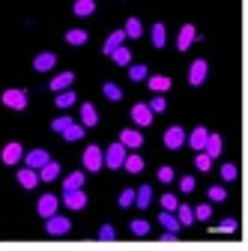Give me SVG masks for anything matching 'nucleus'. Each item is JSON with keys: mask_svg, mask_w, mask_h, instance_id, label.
I'll return each mask as SVG.
<instances>
[{"mask_svg": "<svg viewBox=\"0 0 248 251\" xmlns=\"http://www.w3.org/2000/svg\"><path fill=\"white\" fill-rule=\"evenodd\" d=\"M236 176H239V168H236L233 162H227V165H222V179H224V182H233Z\"/></svg>", "mask_w": 248, "mask_h": 251, "instance_id": "41", "label": "nucleus"}, {"mask_svg": "<svg viewBox=\"0 0 248 251\" xmlns=\"http://www.w3.org/2000/svg\"><path fill=\"white\" fill-rule=\"evenodd\" d=\"M206 135H209V132H206V126H195V132H192V135H185V141H189V147H192V150H198V152H200V150H203V144H206Z\"/></svg>", "mask_w": 248, "mask_h": 251, "instance_id": "18", "label": "nucleus"}, {"mask_svg": "<svg viewBox=\"0 0 248 251\" xmlns=\"http://www.w3.org/2000/svg\"><path fill=\"white\" fill-rule=\"evenodd\" d=\"M165 45H168V30L162 21H156L152 24V48H165Z\"/></svg>", "mask_w": 248, "mask_h": 251, "instance_id": "21", "label": "nucleus"}, {"mask_svg": "<svg viewBox=\"0 0 248 251\" xmlns=\"http://www.w3.org/2000/svg\"><path fill=\"white\" fill-rule=\"evenodd\" d=\"M99 239H102V242H111V239H117V230H114L111 225H102V227H99Z\"/></svg>", "mask_w": 248, "mask_h": 251, "instance_id": "46", "label": "nucleus"}, {"mask_svg": "<svg viewBox=\"0 0 248 251\" xmlns=\"http://www.w3.org/2000/svg\"><path fill=\"white\" fill-rule=\"evenodd\" d=\"M117 203H120L123 209H129V206L135 203V188H123V192H120V198H117Z\"/></svg>", "mask_w": 248, "mask_h": 251, "instance_id": "39", "label": "nucleus"}, {"mask_svg": "<svg viewBox=\"0 0 248 251\" xmlns=\"http://www.w3.org/2000/svg\"><path fill=\"white\" fill-rule=\"evenodd\" d=\"M206 75H209V63L206 60H195L192 66H189V84L192 87H200L206 81Z\"/></svg>", "mask_w": 248, "mask_h": 251, "instance_id": "5", "label": "nucleus"}, {"mask_svg": "<svg viewBox=\"0 0 248 251\" xmlns=\"http://www.w3.org/2000/svg\"><path fill=\"white\" fill-rule=\"evenodd\" d=\"M75 120L72 117H57V120H51V132H57V135H63L66 129H69V126H72Z\"/></svg>", "mask_w": 248, "mask_h": 251, "instance_id": "38", "label": "nucleus"}, {"mask_svg": "<svg viewBox=\"0 0 248 251\" xmlns=\"http://www.w3.org/2000/svg\"><path fill=\"white\" fill-rule=\"evenodd\" d=\"M123 168H126L129 174H141V171H144V159L132 152V155H126V162H123Z\"/></svg>", "mask_w": 248, "mask_h": 251, "instance_id": "30", "label": "nucleus"}, {"mask_svg": "<svg viewBox=\"0 0 248 251\" xmlns=\"http://www.w3.org/2000/svg\"><path fill=\"white\" fill-rule=\"evenodd\" d=\"M21 159H24L21 144H18V141H9V144L3 147V165H9V168H12V165H18Z\"/></svg>", "mask_w": 248, "mask_h": 251, "instance_id": "10", "label": "nucleus"}, {"mask_svg": "<svg viewBox=\"0 0 248 251\" xmlns=\"http://www.w3.org/2000/svg\"><path fill=\"white\" fill-rule=\"evenodd\" d=\"M123 33H126L129 39H141V36H144V27H141V21H138V18H129Z\"/></svg>", "mask_w": 248, "mask_h": 251, "instance_id": "29", "label": "nucleus"}, {"mask_svg": "<svg viewBox=\"0 0 248 251\" xmlns=\"http://www.w3.org/2000/svg\"><path fill=\"white\" fill-rule=\"evenodd\" d=\"M102 155H105V168H111V171H120L129 152H126V147H123V144L117 141V144H111L108 150H102Z\"/></svg>", "mask_w": 248, "mask_h": 251, "instance_id": "1", "label": "nucleus"}, {"mask_svg": "<svg viewBox=\"0 0 248 251\" xmlns=\"http://www.w3.org/2000/svg\"><path fill=\"white\" fill-rule=\"evenodd\" d=\"M0 102H3L9 111H24L27 108V90H18V87H12V90H3V96H0Z\"/></svg>", "mask_w": 248, "mask_h": 251, "instance_id": "2", "label": "nucleus"}, {"mask_svg": "<svg viewBox=\"0 0 248 251\" xmlns=\"http://www.w3.org/2000/svg\"><path fill=\"white\" fill-rule=\"evenodd\" d=\"M72 12H75L78 18H87V15H93V12H96V3H93V0H75Z\"/></svg>", "mask_w": 248, "mask_h": 251, "instance_id": "23", "label": "nucleus"}, {"mask_svg": "<svg viewBox=\"0 0 248 251\" xmlns=\"http://www.w3.org/2000/svg\"><path fill=\"white\" fill-rule=\"evenodd\" d=\"M206 198H209L212 203H224V201H227L224 185H209V188H206Z\"/></svg>", "mask_w": 248, "mask_h": 251, "instance_id": "31", "label": "nucleus"}, {"mask_svg": "<svg viewBox=\"0 0 248 251\" xmlns=\"http://www.w3.org/2000/svg\"><path fill=\"white\" fill-rule=\"evenodd\" d=\"M111 60L117 63V66H132V51H129L126 45H120V48L111 54Z\"/></svg>", "mask_w": 248, "mask_h": 251, "instance_id": "24", "label": "nucleus"}, {"mask_svg": "<svg viewBox=\"0 0 248 251\" xmlns=\"http://www.w3.org/2000/svg\"><path fill=\"white\" fill-rule=\"evenodd\" d=\"M195 168H198L200 174H206V171L212 168V159H209L206 152H198V155H195Z\"/></svg>", "mask_w": 248, "mask_h": 251, "instance_id": "42", "label": "nucleus"}, {"mask_svg": "<svg viewBox=\"0 0 248 251\" xmlns=\"http://www.w3.org/2000/svg\"><path fill=\"white\" fill-rule=\"evenodd\" d=\"M123 39H126V33H123V30H114V33L105 39V45H102V54H114L123 45Z\"/></svg>", "mask_w": 248, "mask_h": 251, "instance_id": "20", "label": "nucleus"}, {"mask_svg": "<svg viewBox=\"0 0 248 251\" xmlns=\"http://www.w3.org/2000/svg\"><path fill=\"white\" fill-rule=\"evenodd\" d=\"M120 144L126 150H138V147H144V135L138 129H123L120 132Z\"/></svg>", "mask_w": 248, "mask_h": 251, "instance_id": "11", "label": "nucleus"}, {"mask_svg": "<svg viewBox=\"0 0 248 251\" xmlns=\"http://www.w3.org/2000/svg\"><path fill=\"white\" fill-rule=\"evenodd\" d=\"M57 203H60V198H57V195H42V198H39V203H36V212H39L42 218H48V215H54V212H57Z\"/></svg>", "mask_w": 248, "mask_h": 251, "instance_id": "15", "label": "nucleus"}, {"mask_svg": "<svg viewBox=\"0 0 248 251\" xmlns=\"http://www.w3.org/2000/svg\"><path fill=\"white\" fill-rule=\"evenodd\" d=\"M149 201H152V188H149V185H141L138 192H135V206L147 209V206H149Z\"/></svg>", "mask_w": 248, "mask_h": 251, "instance_id": "26", "label": "nucleus"}, {"mask_svg": "<svg viewBox=\"0 0 248 251\" xmlns=\"http://www.w3.org/2000/svg\"><path fill=\"white\" fill-rule=\"evenodd\" d=\"M84 132H87V129H84V126H78V123H72V126H69V129L63 132V141H69V144H75V141H81V138H84Z\"/></svg>", "mask_w": 248, "mask_h": 251, "instance_id": "33", "label": "nucleus"}, {"mask_svg": "<svg viewBox=\"0 0 248 251\" xmlns=\"http://www.w3.org/2000/svg\"><path fill=\"white\" fill-rule=\"evenodd\" d=\"M222 147H224L222 135H206V144H203V150H200V152H206L209 159H219V155H222Z\"/></svg>", "mask_w": 248, "mask_h": 251, "instance_id": "17", "label": "nucleus"}, {"mask_svg": "<svg viewBox=\"0 0 248 251\" xmlns=\"http://www.w3.org/2000/svg\"><path fill=\"white\" fill-rule=\"evenodd\" d=\"M102 93H105V99H111V102H123V90H120L114 81H108V84L102 87Z\"/></svg>", "mask_w": 248, "mask_h": 251, "instance_id": "35", "label": "nucleus"}, {"mask_svg": "<svg viewBox=\"0 0 248 251\" xmlns=\"http://www.w3.org/2000/svg\"><path fill=\"white\" fill-rule=\"evenodd\" d=\"M185 144V129L182 126H171V129L165 132V147L168 150H179Z\"/></svg>", "mask_w": 248, "mask_h": 251, "instance_id": "7", "label": "nucleus"}, {"mask_svg": "<svg viewBox=\"0 0 248 251\" xmlns=\"http://www.w3.org/2000/svg\"><path fill=\"white\" fill-rule=\"evenodd\" d=\"M147 108H149L152 114H165V111H168V99H165V96H159V93H156V96H152V99L147 102Z\"/></svg>", "mask_w": 248, "mask_h": 251, "instance_id": "34", "label": "nucleus"}, {"mask_svg": "<svg viewBox=\"0 0 248 251\" xmlns=\"http://www.w3.org/2000/svg\"><path fill=\"white\" fill-rule=\"evenodd\" d=\"M15 176H18V185H21V188H27V192L39 185V171H33V168H21Z\"/></svg>", "mask_w": 248, "mask_h": 251, "instance_id": "14", "label": "nucleus"}, {"mask_svg": "<svg viewBox=\"0 0 248 251\" xmlns=\"http://www.w3.org/2000/svg\"><path fill=\"white\" fill-rule=\"evenodd\" d=\"M233 230H236V218H224L219 225V233H233Z\"/></svg>", "mask_w": 248, "mask_h": 251, "instance_id": "49", "label": "nucleus"}, {"mask_svg": "<svg viewBox=\"0 0 248 251\" xmlns=\"http://www.w3.org/2000/svg\"><path fill=\"white\" fill-rule=\"evenodd\" d=\"M24 162H27L24 168H33V171H39V168H42V165H48L51 159H48V152H45V150H30V152L24 155Z\"/></svg>", "mask_w": 248, "mask_h": 251, "instance_id": "16", "label": "nucleus"}, {"mask_svg": "<svg viewBox=\"0 0 248 251\" xmlns=\"http://www.w3.org/2000/svg\"><path fill=\"white\" fill-rule=\"evenodd\" d=\"M81 126H84V129H90V126H99V111L93 108L90 102L81 105Z\"/></svg>", "mask_w": 248, "mask_h": 251, "instance_id": "19", "label": "nucleus"}, {"mask_svg": "<svg viewBox=\"0 0 248 251\" xmlns=\"http://www.w3.org/2000/svg\"><path fill=\"white\" fill-rule=\"evenodd\" d=\"M195 39H198V33H195V24H182L179 36H176V51H189Z\"/></svg>", "mask_w": 248, "mask_h": 251, "instance_id": "8", "label": "nucleus"}, {"mask_svg": "<svg viewBox=\"0 0 248 251\" xmlns=\"http://www.w3.org/2000/svg\"><path fill=\"white\" fill-rule=\"evenodd\" d=\"M57 174H60V165H57V162H48V165L39 168V179H42V182H54Z\"/></svg>", "mask_w": 248, "mask_h": 251, "instance_id": "25", "label": "nucleus"}, {"mask_svg": "<svg viewBox=\"0 0 248 251\" xmlns=\"http://www.w3.org/2000/svg\"><path fill=\"white\" fill-rule=\"evenodd\" d=\"M72 188H84V174L81 171H75L63 179V192H72Z\"/></svg>", "mask_w": 248, "mask_h": 251, "instance_id": "28", "label": "nucleus"}, {"mask_svg": "<svg viewBox=\"0 0 248 251\" xmlns=\"http://www.w3.org/2000/svg\"><path fill=\"white\" fill-rule=\"evenodd\" d=\"M57 66V54L54 51H42L33 57V72H51Z\"/></svg>", "mask_w": 248, "mask_h": 251, "instance_id": "6", "label": "nucleus"}, {"mask_svg": "<svg viewBox=\"0 0 248 251\" xmlns=\"http://www.w3.org/2000/svg\"><path fill=\"white\" fill-rule=\"evenodd\" d=\"M78 102V96H75V90H63V93H57V108H72Z\"/></svg>", "mask_w": 248, "mask_h": 251, "instance_id": "27", "label": "nucleus"}, {"mask_svg": "<svg viewBox=\"0 0 248 251\" xmlns=\"http://www.w3.org/2000/svg\"><path fill=\"white\" fill-rule=\"evenodd\" d=\"M179 192H182V195H192V192H195V176H182V179H179Z\"/></svg>", "mask_w": 248, "mask_h": 251, "instance_id": "47", "label": "nucleus"}, {"mask_svg": "<svg viewBox=\"0 0 248 251\" xmlns=\"http://www.w3.org/2000/svg\"><path fill=\"white\" fill-rule=\"evenodd\" d=\"M132 233L135 236H147L149 233V222H147V218H135V222H132Z\"/></svg>", "mask_w": 248, "mask_h": 251, "instance_id": "43", "label": "nucleus"}, {"mask_svg": "<svg viewBox=\"0 0 248 251\" xmlns=\"http://www.w3.org/2000/svg\"><path fill=\"white\" fill-rule=\"evenodd\" d=\"M63 203H66L69 209H84V206H87L84 188H72V192H63Z\"/></svg>", "mask_w": 248, "mask_h": 251, "instance_id": "13", "label": "nucleus"}, {"mask_svg": "<svg viewBox=\"0 0 248 251\" xmlns=\"http://www.w3.org/2000/svg\"><path fill=\"white\" fill-rule=\"evenodd\" d=\"M192 212H195L198 222H209V218H212V206H209V203H198Z\"/></svg>", "mask_w": 248, "mask_h": 251, "instance_id": "40", "label": "nucleus"}, {"mask_svg": "<svg viewBox=\"0 0 248 251\" xmlns=\"http://www.w3.org/2000/svg\"><path fill=\"white\" fill-rule=\"evenodd\" d=\"M129 78L132 81H144L147 78V66H141V63H138V66H129Z\"/></svg>", "mask_w": 248, "mask_h": 251, "instance_id": "45", "label": "nucleus"}, {"mask_svg": "<svg viewBox=\"0 0 248 251\" xmlns=\"http://www.w3.org/2000/svg\"><path fill=\"white\" fill-rule=\"evenodd\" d=\"M132 123L135 126H152V111L147 108V102L132 105Z\"/></svg>", "mask_w": 248, "mask_h": 251, "instance_id": "12", "label": "nucleus"}, {"mask_svg": "<svg viewBox=\"0 0 248 251\" xmlns=\"http://www.w3.org/2000/svg\"><path fill=\"white\" fill-rule=\"evenodd\" d=\"M45 230H48V236H66L69 230H72V222H69V218L66 215H48L45 218Z\"/></svg>", "mask_w": 248, "mask_h": 251, "instance_id": "4", "label": "nucleus"}, {"mask_svg": "<svg viewBox=\"0 0 248 251\" xmlns=\"http://www.w3.org/2000/svg\"><path fill=\"white\" fill-rule=\"evenodd\" d=\"M149 90L162 96V93H168V90H171V78H168V75H152V78H149Z\"/></svg>", "mask_w": 248, "mask_h": 251, "instance_id": "22", "label": "nucleus"}, {"mask_svg": "<svg viewBox=\"0 0 248 251\" xmlns=\"http://www.w3.org/2000/svg\"><path fill=\"white\" fill-rule=\"evenodd\" d=\"M159 222H162V227H165V230H174V233L179 230V222H176V215H174V212H168V209L159 215Z\"/></svg>", "mask_w": 248, "mask_h": 251, "instance_id": "36", "label": "nucleus"}, {"mask_svg": "<svg viewBox=\"0 0 248 251\" xmlns=\"http://www.w3.org/2000/svg\"><path fill=\"white\" fill-rule=\"evenodd\" d=\"M102 168H105V155H102V150H99L96 144H90V147L84 150V171L99 174Z\"/></svg>", "mask_w": 248, "mask_h": 251, "instance_id": "3", "label": "nucleus"}, {"mask_svg": "<svg viewBox=\"0 0 248 251\" xmlns=\"http://www.w3.org/2000/svg\"><path fill=\"white\" fill-rule=\"evenodd\" d=\"M174 176H176V174H174L171 165H162V168H159V179H162V182H174Z\"/></svg>", "mask_w": 248, "mask_h": 251, "instance_id": "48", "label": "nucleus"}, {"mask_svg": "<svg viewBox=\"0 0 248 251\" xmlns=\"http://www.w3.org/2000/svg\"><path fill=\"white\" fill-rule=\"evenodd\" d=\"M176 222H179V225H195V212H192V206L179 203V206H176Z\"/></svg>", "mask_w": 248, "mask_h": 251, "instance_id": "32", "label": "nucleus"}, {"mask_svg": "<svg viewBox=\"0 0 248 251\" xmlns=\"http://www.w3.org/2000/svg\"><path fill=\"white\" fill-rule=\"evenodd\" d=\"M90 36H87V30H66V42L69 45H84Z\"/></svg>", "mask_w": 248, "mask_h": 251, "instance_id": "37", "label": "nucleus"}, {"mask_svg": "<svg viewBox=\"0 0 248 251\" xmlns=\"http://www.w3.org/2000/svg\"><path fill=\"white\" fill-rule=\"evenodd\" d=\"M176 206H179V201H176V195H162V209H168V212H176Z\"/></svg>", "mask_w": 248, "mask_h": 251, "instance_id": "44", "label": "nucleus"}, {"mask_svg": "<svg viewBox=\"0 0 248 251\" xmlns=\"http://www.w3.org/2000/svg\"><path fill=\"white\" fill-rule=\"evenodd\" d=\"M72 84H75V72H60V75H54L51 78V93H63V90H72Z\"/></svg>", "mask_w": 248, "mask_h": 251, "instance_id": "9", "label": "nucleus"}]
</instances>
